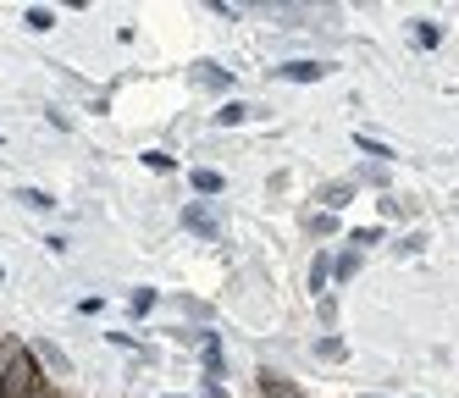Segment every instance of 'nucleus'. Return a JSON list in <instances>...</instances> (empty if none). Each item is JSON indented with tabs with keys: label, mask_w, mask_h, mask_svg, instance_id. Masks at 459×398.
Listing matches in <instances>:
<instances>
[{
	"label": "nucleus",
	"mask_w": 459,
	"mask_h": 398,
	"mask_svg": "<svg viewBox=\"0 0 459 398\" xmlns=\"http://www.w3.org/2000/svg\"><path fill=\"white\" fill-rule=\"evenodd\" d=\"M183 221H188L194 232H205V238H216V216H211L205 205H188V211H183Z\"/></svg>",
	"instance_id": "20e7f679"
},
{
	"label": "nucleus",
	"mask_w": 459,
	"mask_h": 398,
	"mask_svg": "<svg viewBox=\"0 0 459 398\" xmlns=\"http://www.w3.org/2000/svg\"><path fill=\"white\" fill-rule=\"evenodd\" d=\"M17 199H22V205H34V211H50V205H56V199L39 194V188H17Z\"/></svg>",
	"instance_id": "39448f33"
},
{
	"label": "nucleus",
	"mask_w": 459,
	"mask_h": 398,
	"mask_svg": "<svg viewBox=\"0 0 459 398\" xmlns=\"http://www.w3.org/2000/svg\"><path fill=\"white\" fill-rule=\"evenodd\" d=\"M321 199H326V211H343V205H349V183H333Z\"/></svg>",
	"instance_id": "423d86ee"
},
{
	"label": "nucleus",
	"mask_w": 459,
	"mask_h": 398,
	"mask_svg": "<svg viewBox=\"0 0 459 398\" xmlns=\"http://www.w3.org/2000/svg\"><path fill=\"white\" fill-rule=\"evenodd\" d=\"M277 78H288V83H316V78H326V66L321 61H288V66H277Z\"/></svg>",
	"instance_id": "f03ea898"
},
{
	"label": "nucleus",
	"mask_w": 459,
	"mask_h": 398,
	"mask_svg": "<svg viewBox=\"0 0 459 398\" xmlns=\"http://www.w3.org/2000/svg\"><path fill=\"white\" fill-rule=\"evenodd\" d=\"M34 393H39V365L22 343H12L0 359V398H34Z\"/></svg>",
	"instance_id": "f257e3e1"
},
{
	"label": "nucleus",
	"mask_w": 459,
	"mask_h": 398,
	"mask_svg": "<svg viewBox=\"0 0 459 398\" xmlns=\"http://www.w3.org/2000/svg\"><path fill=\"white\" fill-rule=\"evenodd\" d=\"M359 150H366V155H377V160H387V155H393L387 144H377V139H366V133H359Z\"/></svg>",
	"instance_id": "9b49d317"
},
{
	"label": "nucleus",
	"mask_w": 459,
	"mask_h": 398,
	"mask_svg": "<svg viewBox=\"0 0 459 398\" xmlns=\"http://www.w3.org/2000/svg\"><path fill=\"white\" fill-rule=\"evenodd\" d=\"M194 188H200V194H221V177L216 172H194Z\"/></svg>",
	"instance_id": "1a4fd4ad"
},
{
	"label": "nucleus",
	"mask_w": 459,
	"mask_h": 398,
	"mask_svg": "<svg viewBox=\"0 0 459 398\" xmlns=\"http://www.w3.org/2000/svg\"><path fill=\"white\" fill-rule=\"evenodd\" d=\"M28 28H34V33H45V28H56V17H50L45 6H34V12H28Z\"/></svg>",
	"instance_id": "6e6552de"
},
{
	"label": "nucleus",
	"mask_w": 459,
	"mask_h": 398,
	"mask_svg": "<svg viewBox=\"0 0 459 398\" xmlns=\"http://www.w3.org/2000/svg\"><path fill=\"white\" fill-rule=\"evenodd\" d=\"M260 387H266V398H305L299 387H293L288 376H277V371H260Z\"/></svg>",
	"instance_id": "7ed1b4c3"
},
{
	"label": "nucleus",
	"mask_w": 459,
	"mask_h": 398,
	"mask_svg": "<svg viewBox=\"0 0 459 398\" xmlns=\"http://www.w3.org/2000/svg\"><path fill=\"white\" fill-rule=\"evenodd\" d=\"M34 398H45V387H39V393H34Z\"/></svg>",
	"instance_id": "f8f14e48"
},
{
	"label": "nucleus",
	"mask_w": 459,
	"mask_h": 398,
	"mask_svg": "<svg viewBox=\"0 0 459 398\" xmlns=\"http://www.w3.org/2000/svg\"><path fill=\"white\" fill-rule=\"evenodd\" d=\"M172 398H183V393H172Z\"/></svg>",
	"instance_id": "ddd939ff"
},
{
	"label": "nucleus",
	"mask_w": 459,
	"mask_h": 398,
	"mask_svg": "<svg viewBox=\"0 0 459 398\" xmlns=\"http://www.w3.org/2000/svg\"><path fill=\"white\" fill-rule=\"evenodd\" d=\"M244 117H249V106H221V111H216V122H227V127L244 122Z\"/></svg>",
	"instance_id": "9d476101"
},
{
	"label": "nucleus",
	"mask_w": 459,
	"mask_h": 398,
	"mask_svg": "<svg viewBox=\"0 0 459 398\" xmlns=\"http://www.w3.org/2000/svg\"><path fill=\"white\" fill-rule=\"evenodd\" d=\"M326 277H333V260H326V255H316V265H310V282H316V288H326Z\"/></svg>",
	"instance_id": "0eeeda50"
}]
</instances>
